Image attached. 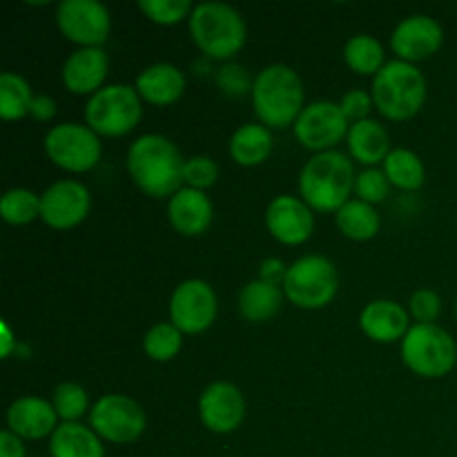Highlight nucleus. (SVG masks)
I'll return each instance as SVG.
<instances>
[{
  "label": "nucleus",
  "mask_w": 457,
  "mask_h": 457,
  "mask_svg": "<svg viewBox=\"0 0 457 457\" xmlns=\"http://www.w3.org/2000/svg\"><path fill=\"white\" fill-rule=\"evenodd\" d=\"M129 179L150 199H170L183 187L181 150L163 134H143L129 145L128 159Z\"/></svg>",
  "instance_id": "obj_1"
},
{
  "label": "nucleus",
  "mask_w": 457,
  "mask_h": 457,
  "mask_svg": "<svg viewBox=\"0 0 457 457\" xmlns=\"http://www.w3.org/2000/svg\"><path fill=\"white\" fill-rule=\"evenodd\" d=\"M355 161L339 150L320 152L299 172V196L312 212L337 214L355 195Z\"/></svg>",
  "instance_id": "obj_2"
},
{
  "label": "nucleus",
  "mask_w": 457,
  "mask_h": 457,
  "mask_svg": "<svg viewBox=\"0 0 457 457\" xmlns=\"http://www.w3.org/2000/svg\"><path fill=\"white\" fill-rule=\"evenodd\" d=\"M253 107L259 123L268 129L293 128L306 107L303 80L293 67L284 62L268 65L254 76Z\"/></svg>",
  "instance_id": "obj_3"
},
{
  "label": "nucleus",
  "mask_w": 457,
  "mask_h": 457,
  "mask_svg": "<svg viewBox=\"0 0 457 457\" xmlns=\"http://www.w3.org/2000/svg\"><path fill=\"white\" fill-rule=\"evenodd\" d=\"M187 27L192 43L212 61L230 62L248 40V25L244 16L226 3L195 4Z\"/></svg>",
  "instance_id": "obj_4"
},
{
  "label": "nucleus",
  "mask_w": 457,
  "mask_h": 457,
  "mask_svg": "<svg viewBox=\"0 0 457 457\" xmlns=\"http://www.w3.org/2000/svg\"><path fill=\"white\" fill-rule=\"evenodd\" d=\"M370 94L384 119L402 123L422 112L428 96V83L418 65L395 58L373 76Z\"/></svg>",
  "instance_id": "obj_5"
},
{
  "label": "nucleus",
  "mask_w": 457,
  "mask_h": 457,
  "mask_svg": "<svg viewBox=\"0 0 457 457\" xmlns=\"http://www.w3.org/2000/svg\"><path fill=\"white\" fill-rule=\"evenodd\" d=\"M143 120V98L134 85L110 83L87 98L85 125L98 137L119 138L134 132Z\"/></svg>",
  "instance_id": "obj_6"
},
{
  "label": "nucleus",
  "mask_w": 457,
  "mask_h": 457,
  "mask_svg": "<svg viewBox=\"0 0 457 457\" xmlns=\"http://www.w3.org/2000/svg\"><path fill=\"white\" fill-rule=\"evenodd\" d=\"M402 361L424 379L446 378L457 364L455 339L437 324H413L402 339Z\"/></svg>",
  "instance_id": "obj_7"
},
{
  "label": "nucleus",
  "mask_w": 457,
  "mask_h": 457,
  "mask_svg": "<svg viewBox=\"0 0 457 457\" xmlns=\"http://www.w3.org/2000/svg\"><path fill=\"white\" fill-rule=\"evenodd\" d=\"M281 288L293 306L303 308V311H321L337 297V268L328 257L306 254L290 263Z\"/></svg>",
  "instance_id": "obj_8"
},
{
  "label": "nucleus",
  "mask_w": 457,
  "mask_h": 457,
  "mask_svg": "<svg viewBox=\"0 0 457 457\" xmlns=\"http://www.w3.org/2000/svg\"><path fill=\"white\" fill-rule=\"evenodd\" d=\"M45 154L56 168L71 174L89 172L103 156L101 137L85 123H58L45 134Z\"/></svg>",
  "instance_id": "obj_9"
},
{
  "label": "nucleus",
  "mask_w": 457,
  "mask_h": 457,
  "mask_svg": "<svg viewBox=\"0 0 457 457\" xmlns=\"http://www.w3.org/2000/svg\"><path fill=\"white\" fill-rule=\"evenodd\" d=\"M89 427L103 442L132 445L145 433L147 418L137 400L120 393H107L92 404Z\"/></svg>",
  "instance_id": "obj_10"
},
{
  "label": "nucleus",
  "mask_w": 457,
  "mask_h": 457,
  "mask_svg": "<svg viewBox=\"0 0 457 457\" xmlns=\"http://www.w3.org/2000/svg\"><path fill=\"white\" fill-rule=\"evenodd\" d=\"M351 123L344 116L339 103L315 101L303 107L299 119L295 120L293 132L302 147L315 152H330L348 137Z\"/></svg>",
  "instance_id": "obj_11"
},
{
  "label": "nucleus",
  "mask_w": 457,
  "mask_h": 457,
  "mask_svg": "<svg viewBox=\"0 0 457 457\" xmlns=\"http://www.w3.org/2000/svg\"><path fill=\"white\" fill-rule=\"evenodd\" d=\"M219 299L204 279H186L170 297V321L183 335H201L217 321Z\"/></svg>",
  "instance_id": "obj_12"
},
{
  "label": "nucleus",
  "mask_w": 457,
  "mask_h": 457,
  "mask_svg": "<svg viewBox=\"0 0 457 457\" xmlns=\"http://www.w3.org/2000/svg\"><path fill=\"white\" fill-rule=\"evenodd\" d=\"M56 25L79 47H103L110 38L112 16L98 0H62L56 7Z\"/></svg>",
  "instance_id": "obj_13"
},
{
  "label": "nucleus",
  "mask_w": 457,
  "mask_h": 457,
  "mask_svg": "<svg viewBox=\"0 0 457 457\" xmlns=\"http://www.w3.org/2000/svg\"><path fill=\"white\" fill-rule=\"evenodd\" d=\"M92 208V195L87 186L74 179L52 183L40 195V221L58 232L71 230L87 219Z\"/></svg>",
  "instance_id": "obj_14"
},
{
  "label": "nucleus",
  "mask_w": 457,
  "mask_h": 457,
  "mask_svg": "<svg viewBox=\"0 0 457 457\" xmlns=\"http://www.w3.org/2000/svg\"><path fill=\"white\" fill-rule=\"evenodd\" d=\"M201 424L214 436H230L245 420V397L232 382H212L199 397Z\"/></svg>",
  "instance_id": "obj_15"
},
{
  "label": "nucleus",
  "mask_w": 457,
  "mask_h": 457,
  "mask_svg": "<svg viewBox=\"0 0 457 457\" xmlns=\"http://www.w3.org/2000/svg\"><path fill=\"white\" fill-rule=\"evenodd\" d=\"M445 45V29L436 18L427 13H413L404 18L391 34V49L397 61L415 65L436 56Z\"/></svg>",
  "instance_id": "obj_16"
},
{
  "label": "nucleus",
  "mask_w": 457,
  "mask_h": 457,
  "mask_svg": "<svg viewBox=\"0 0 457 457\" xmlns=\"http://www.w3.org/2000/svg\"><path fill=\"white\" fill-rule=\"evenodd\" d=\"M266 228L284 245H302L315 232V212L302 196L279 195L268 204Z\"/></svg>",
  "instance_id": "obj_17"
},
{
  "label": "nucleus",
  "mask_w": 457,
  "mask_h": 457,
  "mask_svg": "<svg viewBox=\"0 0 457 457\" xmlns=\"http://www.w3.org/2000/svg\"><path fill=\"white\" fill-rule=\"evenodd\" d=\"M107 71H110V58L103 47H79L67 56L61 79L67 92L89 98L105 87Z\"/></svg>",
  "instance_id": "obj_18"
},
{
  "label": "nucleus",
  "mask_w": 457,
  "mask_h": 457,
  "mask_svg": "<svg viewBox=\"0 0 457 457\" xmlns=\"http://www.w3.org/2000/svg\"><path fill=\"white\" fill-rule=\"evenodd\" d=\"M58 424L56 409L43 397H18L7 409V428L21 440H43L52 437Z\"/></svg>",
  "instance_id": "obj_19"
},
{
  "label": "nucleus",
  "mask_w": 457,
  "mask_h": 457,
  "mask_svg": "<svg viewBox=\"0 0 457 457\" xmlns=\"http://www.w3.org/2000/svg\"><path fill=\"white\" fill-rule=\"evenodd\" d=\"M411 312L393 299H375L364 306L360 315V328L378 344L402 342L411 330Z\"/></svg>",
  "instance_id": "obj_20"
},
{
  "label": "nucleus",
  "mask_w": 457,
  "mask_h": 457,
  "mask_svg": "<svg viewBox=\"0 0 457 457\" xmlns=\"http://www.w3.org/2000/svg\"><path fill=\"white\" fill-rule=\"evenodd\" d=\"M170 226L183 237H201L214 221V205L201 190L181 187L168 199Z\"/></svg>",
  "instance_id": "obj_21"
},
{
  "label": "nucleus",
  "mask_w": 457,
  "mask_h": 457,
  "mask_svg": "<svg viewBox=\"0 0 457 457\" xmlns=\"http://www.w3.org/2000/svg\"><path fill=\"white\" fill-rule=\"evenodd\" d=\"M186 76L177 65L154 62L137 76L134 87H137L143 103H150L154 107H168L181 101V96L186 94Z\"/></svg>",
  "instance_id": "obj_22"
},
{
  "label": "nucleus",
  "mask_w": 457,
  "mask_h": 457,
  "mask_svg": "<svg viewBox=\"0 0 457 457\" xmlns=\"http://www.w3.org/2000/svg\"><path fill=\"white\" fill-rule=\"evenodd\" d=\"M348 156L364 168H378L391 154V137L379 120L366 119L348 129Z\"/></svg>",
  "instance_id": "obj_23"
},
{
  "label": "nucleus",
  "mask_w": 457,
  "mask_h": 457,
  "mask_svg": "<svg viewBox=\"0 0 457 457\" xmlns=\"http://www.w3.org/2000/svg\"><path fill=\"white\" fill-rule=\"evenodd\" d=\"M272 147H275L272 132L262 123H244L232 132L228 143L232 161L241 168H257L266 163L272 154Z\"/></svg>",
  "instance_id": "obj_24"
},
{
  "label": "nucleus",
  "mask_w": 457,
  "mask_h": 457,
  "mask_svg": "<svg viewBox=\"0 0 457 457\" xmlns=\"http://www.w3.org/2000/svg\"><path fill=\"white\" fill-rule=\"evenodd\" d=\"M52 457H105V446L92 427L80 422H61L49 437Z\"/></svg>",
  "instance_id": "obj_25"
},
{
  "label": "nucleus",
  "mask_w": 457,
  "mask_h": 457,
  "mask_svg": "<svg viewBox=\"0 0 457 457\" xmlns=\"http://www.w3.org/2000/svg\"><path fill=\"white\" fill-rule=\"evenodd\" d=\"M284 288L277 284H268L263 279H254L245 284L239 293V312L250 324H263L272 320L281 311L284 303Z\"/></svg>",
  "instance_id": "obj_26"
},
{
  "label": "nucleus",
  "mask_w": 457,
  "mask_h": 457,
  "mask_svg": "<svg viewBox=\"0 0 457 457\" xmlns=\"http://www.w3.org/2000/svg\"><path fill=\"white\" fill-rule=\"evenodd\" d=\"M335 226L346 239L370 241L378 237L379 228H382V219H379L375 205L360 199H351L335 214Z\"/></svg>",
  "instance_id": "obj_27"
},
{
  "label": "nucleus",
  "mask_w": 457,
  "mask_h": 457,
  "mask_svg": "<svg viewBox=\"0 0 457 457\" xmlns=\"http://www.w3.org/2000/svg\"><path fill=\"white\" fill-rule=\"evenodd\" d=\"M388 181L393 187L404 192H415L427 183V168L424 161L409 147H393L391 154L382 163Z\"/></svg>",
  "instance_id": "obj_28"
},
{
  "label": "nucleus",
  "mask_w": 457,
  "mask_h": 457,
  "mask_svg": "<svg viewBox=\"0 0 457 457\" xmlns=\"http://www.w3.org/2000/svg\"><path fill=\"white\" fill-rule=\"evenodd\" d=\"M344 61L348 70L360 76H375L386 65L382 43L370 34H357L348 38V43L344 45Z\"/></svg>",
  "instance_id": "obj_29"
},
{
  "label": "nucleus",
  "mask_w": 457,
  "mask_h": 457,
  "mask_svg": "<svg viewBox=\"0 0 457 457\" xmlns=\"http://www.w3.org/2000/svg\"><path fill=\"white\" fill-rule=\"evenodd\" d=\"M31 94L29 83L16 71H3L0 74V116L4 120H21L29 116Z\"/></svg>",
  "instance_id": "obj_30"
},
{
  "label": "nucleus",
  "mask_w": 457,
  "mask_h": 457,
  "mask_svg": "<svg viewBox=\"0 0 457 457\" xmlns=\"http://www.w3.org/2000/svg\"><path fill=\"white\" fill-rule=\"evenodd\" d=\"M0 217L9 226H29L40 219V195L27 187H12L0 199Z\"/></svg>",
  "instance_id": "obj_31"
},
{
  "label": "nucleus",
  "mask_w": 457,
  "mask_h": 457,
  "mask_svg": "<svg viewBox=\"0 0 457 457\" xmlns=\"http://www.w3.org/2000/svg\"><path fill=\"white\" fill-rule=\"evenodd\" d=\"M183 348V333L172 321H159L143 337V351L152 361H172Z\"/></svg>",
  "instance_id": "obj_32"
},
{
  "label": "nucleus",
  "mask_w": 457,
  "mask_h": 457,
  "mask_svg": "<svg viewBox=\"0 0 457 457\" xmlns=\"http://www.w3.org/2000/svg\"><path fill=\"white\" fill-rule=\"evenodd\" d=\"M52 404L56 409L58 420L62 422H79L83 415H87L92 411L89 406V395L80 384L74 382H62L54 388Z\"/></svg>",
  "instance_id": "obj_33"
},
{
  "label": "nucleus",
  "mask_w": 457,
  "mask_h": 457,
  "mask_svg": "<svg viewBox=\"0 0 457 457\" xmlns=\"http://www.w3.org/2000/svg\"><path fill=\"white\" fill-rule=\"evenodd\" d=\"M138 9L154 25L172 27L186 18L190 21L195 4L190 0H138Z\"/></svg>",
  "instance_id": "obj_34"
},
{
  "label": "nucleus",
  "mask_w": 457,
  "mask_h": 457,
  "mask_svg": "<svg viewBox=\"0 0 457 457\" xmlns=\"http://www.w3.org/2000/svg\"><path fill=\"white\" fill-rule=\"evenodd\" d=\"M388 192H391V181H388L386 172L379 168H364L357 174L355 181V199L366 201L370 205H378L386 201Z\"/></svg>",
  "instance_id": "obj_35"
},
{
  "label": "nucleus",
  "mask_w": 457,
  "mask_h": 457,
  "mask_svg": "<svg viewBox=\"0 0 457 457\" xmlns=\"http://www.w3.org/2000/svg\"><path fill=\"white\" fill-rule=\"evenodd\" d=\"M214 80H217V87L221 89V94H226L228 98H244L245 94H253L254 79H250L248 70L235 61L223 62Z\"/></svg>",
  "instance_id": "obj_36"
},
{
  "label": "nucleus",
  "mask_w": 457,
  "mask_h": 457,
  "mask_svg": "<svg viewBox=\"0 0 457 457\" xmlns=\"http://www.w3.org/2000/svg\"><path fill=\"white\" fill-rule=\"evenodd\" d=\"M219 179V165L214 163L210 156H192L186 159L183 165V187H192V190H210Z\"/></svg>",
  "instance_id": "obj_37"
},
{
  "label": "nucleus",
  "mask_w": 457,
  "mask_h": 457,
  "mask_svg": "<svg viewBox=\"0 0 457 457\" xmlns=\"http://www.w3.org/2000/svg\"><path fill=\"white\" fill-rule=\"evenodd\" d=\"M409 312L415 324H436L442 312V299L436 290L420 288L411 295Z\"/></svg>",
  "instance_id": "obj_38"
},
{
  "label": "nucleus",
  "mask_w": 457,
  "mask_h": 457,
  "mask_svg": "<svg viewBox=\"0 0 457 457\" xmlns=\"http://www.w3.org/2000/svg\"><path fill=\"white\" fill-rule=\"evenodd\" d=\"M344 116L348 119V123H360V120L370 119V110L375 107L373 94L366 92V89H351V92L344 94V98L339 101Z\"/></svg>",
  "instance_id": "obj_39"
},
{
  "label": "nucleus",
  "mask_w": 457,
  "mask_h": 457,
  "mask_svg": "<svg viewBox=\"0 0 457 457\" xmlns=\"http://www.w3.org/2000/svg\"><path fill=\"white\" fill-rule=\"evenodd\" d=\"M286 275H288V266L277 257L263 259L262 266H259V279L268 281V284L281 286L284 284Z\"/></svg>",
  "instance_id": "obj_40"
},
{
  "label": "nucleus",
  "mask_w": 457,
  "mask_h": 457,
  "mask_svg": "<svg viewBox=\"0 0 457 457\" xmlns=\"http://www.w3.org/2000/svg\"><path fill=\"white\" fill-rule=\"evenodd\" d=\"M29 116L34 120H38V123H47V120H52L56 116V101L52 96H47V94H36L34 101H31Z\"/></svg>",
  "instance_id": "obj_41"
},
{
  "label": "nucleus",
  "mask_w": 457,
  "mask_h": 457,
  "mask_svg": "<svg viewBox=\"0 0 457 457\" xmlns=\"http://www.w3.org/2000/svg\"><path fill=\"white\" fill-rule=\"evenodd\" d=\"M25 440H21L18 436H13L12 431L0 433V457H27L25 453Z\"/></svg>",
  "instance_id": "obj_42"
},
{
  "label": "nucleus",
  "mask_w": 457,
  "mask_h": 457,
  "mask_svg": "<svg viewBox=\"0 0 457 457\" xmlns=\"http://www.w3.org/2000/svg\"><path fill=\"white\" fill-rule=\"evenodd\" d=\"M13 348V337H12V330H9L7 324H3V357L7 360L9 353Z\"/></svg>",
  "instance_id": "obj_43"
},
{
  "label": "nucleus",
  "mask_w": 457,
  "mask_h": 457,
  "mask_svg": "<svg viewBox=\"0 0 457 457\" xmlns=\"http://www.w3.org/2000/svg\"><path fill=\"white\" fill-rule=\"evenodd\" d=\"M455 317H457V302H455Z\"/></svg>",
  "instance_id": "obj_44"
}]
</instances>
